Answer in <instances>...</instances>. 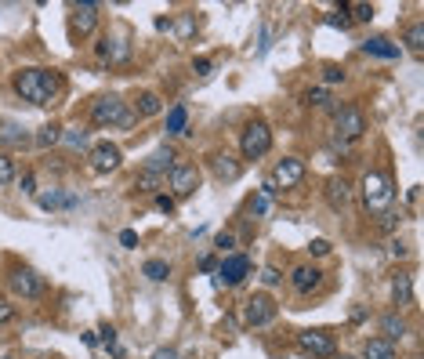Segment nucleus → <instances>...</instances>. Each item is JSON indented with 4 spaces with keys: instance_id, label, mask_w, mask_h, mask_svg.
I'll list each match as a JSON object with an SVG mask.
<instances>
[{
    "instance_id": "obj_1",
    "label": "nucleus",
    "mask_w": 424,
    "mask_h": 359,
    "mask_svg": "<svg viewBox=\"0 0 424 359\" xmlns=\"http://www.w3.org/2000/svg\"><path fill=\"white\" fill-rule=\"evenodd\" d=\"M11 84H15V95L29 106H51L58 98V91H62V76L55 69H37V66L18 69Z\"/></svg>"
},
{
    "instance_id": "obj_2",
    "label": "nucleus",
    "mask_w": 424,
    "mask_h": 359,
    "mask_svg": "<svg viewBox=\"0 0 424 359\" xmlns=\"http://www.w3.org/2000/svg\"><path fill=\"white\" fill-rule=\"evenodd\" d=\"M91 120H95L98 127H134L138 124L134 109H127V102L120 98V95L95 98V106H91Z\"/></svg>"
},
{
    "instance_id": "obj_3",
    "label": "nucleus",
    "mask_w": 424,
    "mask_h": 359,
    "mask_svg": "<svg viewBox=\"0 0 424 359\" xmlns=\"http://www.w3.org/2000/svg\"><path fill=\"white\" fill-rule=\"evenodd\" d=\"M391 196H396V189H391L388 174L370 171L367 178H362V203H367V211H370V215H384V211H388V203H391Z\"/></svg>"
},
{
    "instance_id": "obj_4",
    "label": "nucleus",
    "mask_w": 424,
    "mask_h": 359,
    "mask_svg": "<svg viewBox=\"0 0 424 359\" xmlns=\"http://www.w3.org/2000/svg\"><path fill=\"white\" fill-rule=\"evenodd\" d=\"M268 149H272V131H268V124H261V120L247 124V127H243V138H239V153H243V160H261Z\"/></svg>"
},
{
    "instance_id": "obj_5",
    "label": "nucleus",
    "mask_w": 424,
    "mask_h": 359,
    "mask_svg": "<svg viewBox=\"0 0 424 359\" xmlns=\"http://www.w3.org/2000/svg\"><path fill=\"white\" fill-rule=\"evenodd\" d=\"M334 131L341 142H355L367 131V120H362V113L355 106H341V109H334Z\"/></svg>"
},
{
    "instance_id": "obj_6",
    "label": "nucleus",
    "mask_w": 424,
    "mask_h": 359,
    "mask_svg": "<svg viewBox=\"0 0 424 359\" xmlns=\"http://www.w3.org/2000/svg\"><path fill=\"white\" fill-rule=\"evenodd\" d=\"M297 348L305 355H316V359H330L338 352V341L330 331H301L297 334Z\"/></svg>"
},
{
    "instance_id": "obj_7",
    "label": "nucleus",
    "mask_w": 424,
    "mask_h": 359,
    "mask_svg": "<svg viewBox=\"0 0 424 359\" xmlns=\"http://www.w3.org/2000/svg\"><path fill=\"white\" fill-rule=\"evenodd\" d=\"M276 319V302H272L268 294H254L243 302V323L247 326H268Z\"/></svg>"
},
{
    "instance_id": "obj_8",
    "label": "nucleus",
    "mask_w": 424,
    "mask_h": 359,
    "mask_svg": "<svg viewBox=\"0 0 424 359\" xmlns=\"http://www.w3.org/2000/svg\"><path fill=\"white\" fill-rule=\"evenodd\" d=\"M8 287H11L18 297H29V302H33V297L44 294V276H37L33 268H15V273L8 276Z\"/></svg>"
},
{
    "instance_id": "obj_9",
    "label": "nucleus",
    "mask_w": 424,
    "mask_h": 359,
    "mask_svg": "<svg viewBox=\"0 0 424 359\" xmlns=\"http://www.w3.org/2000/svg\"><path fill=\"white\" fill-rule=\"evenodd\" d=\"M171 189H174L178 200L193 196V193L200 189V167H193V164H178V167L171 171Z\"/></svg>"
},
{
    "instance_id": "obj_10",
    "label": "nucleus",
    "mask_w": 424,
    "mask_h": 359,
    "mask_svg": "<svg viewBox=\"0 0 424 359\" xmlns=\"http://www.w3.org/2000/svg\"><path fill=\"white\" fill-rule=\"evenodd\" d=\"M247 276H251V261L243 254H229L218 265V283H225V287H239Z\"/></svg>"
},
{
    "instance_id": "obj_11",
    "label": "nucleus",
    "mask_w": 424,
    "mask_h": 359,
    "mask_svg": "<svg viewBox=\"0 0 424 359\" xmlns=\"http://www.w3.org/2000/svg\"><path fill=\"white\" fill-rule=\"evenodd\" d=\"M301 178H305V164H301L297 156H287V160H280L276 164V171H272V178H268V182L272 186H283V189H294L297 182H301Z\"/></svg>"
},
{
    "instance_id": "obj_12",
    "label": "nucleus",
    "mask_w": 424,
    "mask_h": 359,
    "mask_svg": "<svg viewBox=\"0 0 424 359\" xmlns=\"http://www.w3.org/2000/svg\"><path fill=\"white\" fill-rule=\"evenodd\" d=\"M120 145H113V142H98L95 149H91V171H98V174H105V171H116L120 167Z\"/></svg>"
},
{
    "instance_id": "obj_13",
    "label": "nucleus",
    "mask_w": 424,
    "mask_h": 359,
    "mask_svg": "<svg viewBox=\"0 0 424 359\" xmlns=\"http://www.w3.org/2000/svg\"><path fill=\"white\" fill-rule=\"evenodd\" d=\"M319 283H323V273H319L316 265H297L294 273H290V287H294L297 294H312Z\"/></svg>"
},
{
    "instance_id": "obj_14",
    "label": "nucleus",
    "mask_w": 424,
    "mask_h": 359,
    "mask_svg": "<svg viewBox=\"0 0 424 359\" xmlns=\"http://www.w3.org/2000/svg\"><path fill=\"white\" fill-rule=\"evenodd\" d=\"M174 160H178V153H174V149H171V145H160L156 153H149V160L142 164V171H153V174L167 178V174H171V171L178 167Z\"/></svg>"
},
{
    "instance_id": "obj_15",
    "label": "nucleus",
    "mask_w": 424,
    "mask_h": 359,
    "mask_svg": "<svg viewBox=\"0 0 424 359\" xmlns=\"http://www.w3.org/2000/svg\"><path fill=\"white\" fill-rule=\"evenodd\" d=\"M98 25V4H73V29L80 37H91Z\"/></svg>"
},
{
    "instance_id": "obj_16",
    "label": "nucleus",
    "mask_w": 424,
    "mask_h": 359,
    "mask_svg": "<svg viewBox=\"0 0 424 359\" xmlns=\"http://www.w3.org/2000/svg\"><path fill=\"white\" fill-rule=\"evenodd\" d=\"M326 203L334 207V211H345L352 203V186L345 178H326Z\"/></svg>"
},
{
    "instance_id": "obj_17",
    "label": "nucleus",
    "mask_w": 424,
    "mask_h": 359,
    "mask_svg": "<svg viewBox=\"0 0 424 359\" xmlns=\"http://www.w3.org/2000/svg\"><path fill=\"white\" fill-rule=\"evenodd\" d=\"M210 167H214L218 182H236V178L243 174V167H239V160H232L229 153H218V156H210Z\"/></svg>"
},
{
    "instance_id": "obj_18",
    "label": "nucleus",
    "mask_w": 424,
    "mask_h": 359,
    "mask_svg": "<svg viewBox=\"0 0 424 359\" xmlns=\"http://www.w3.org/2000/svg\"><path fill=\"white\" fill-rule=\"evenodd\" d=\"M362 359H399V352L384 338H370L367 345H362Z\"/></svg>"
},
{
    "instance_id": "obj_19",
    "label": "nucleus",
    "mask_w": 424,
    "mask_h": 359,
    "mask_svg": "<svg viewBox=\"0 0 424 359\" xmlns=\"http://www.w3.org/2000/svg\"><path fill=\"white\" fill-rule=\"evenodd\" d=\"M362 51L374 55V58H399V55H403L388 37H370V40H362Z\"/></svg>"
},
{
    "instance_id": "obj_20",
    "label": "nucleus",
    "mask_w": 424,
    "mask_h": 359,
    "mask_svg": "<svg viewBox=\"0 0 424 359\" xmlns=\"http://www.w3.org/2000/svg\"><path fill=\"white\" fill-rule=\"evenodd\" d=\"M40 200V207L44 211H69V207H76V196L73 193H44V196H37Z\"/></svg>"
},
{
    "instance_id": "obj_21",
    "label": "nucleus",
    "mask_w": 424,
    "mask_h": 359,
    "mask_svg": "<svg viewBox=\"0 0 424 359\" xmlns=\"http://www.w3.org/2000/svg\"><path fill=\"white\" fill-rule=\"evenodd\" d=\"M381 334H384V341L396 345V341L406 334V319L396 316V312H391V316H381Z\"/></svg>"
},
{
    "instance_id": "obj_22",
    "label": "nucleus",
    "mask_w": 424,
    "mask_h": 359,
    "mask_svg": "<svg viewBox=\"0 0 424 359\" xmlns=\"http://www.w3.org/2000/svg\"><path fill=\"white\" fill-rule=\"evenodd\" d=\"M160 109H164V98L153 95V91H145V95L134 102V116H156Z\"/></svg>"
},
{
    "instance_id": "obj_23",
    "label": "nucleus",
    "mask_w": 424,
    "mask_h": 359,
    "mask_svg": "<svg viewBox=\"0 0 424 359\" xmlns=\"http://www.w3.org/2000/svg\"><path fill=\"white\" fill-rule=\"evenodd\" d=\"M185 124H189V109L185 106H174L167 113V135H185Z\"/></svg>"
},
{
    "instance_id": "obj_24",
    "label": "nucleus",
    "mask_w": 424,
    "mask_h": 359,
    "mask_svg": "<svg viewBox=\"0 0 424 359\" xmlns=\"http://www.w3.org/2000/svg\"><path fill=\"white\" fill-rule=\"evenodd\" d=\"M142 273H145L149 280H153V283H164V280L171 276V265H167V261H160V258H149Z\"/></svg>"
},
{
    "instance_id": "obj_25",
    "label": "nucleus",
    "mask_w": 424,
    "mask_h": 359,
    "mask_svg": "<svg viewBox=\"0 0 424 359\" xmlns=\"http://www.w3.org/2000/svg\"><path fill=\"white\" fill-rule=\"evenodd\" d=\"M272 193H276V186H272V182H265L261 186V193L254 196V203H251V211L261 218V215H268V207H272Z\"/></svg>"
},
{
    "instance_id": "obj_26",
    "label": "nucleus",
    "mask_w": 424,
    "mask_h": 359,
    "mask_svg": "<svg viewBox=\"0 0 424 359\" xmlns=\"http://www.w3.org/2000/svg\"><path fill=\"white\" fill-rule=\"evenodd\" d=\"M160 186H164V178L153 174V171H138V178H134V189L138 193H156Z\"/></svg>"
},
{
    "instance_id": "obj_27",
    "label": "nucleus",
    "mask_w": 424,
    "mask_h": 359,
    "mask_svg": "<svg viewBox=\"0 0 424 359\" xmlns=\"http://www.w3.org/2000/svg\"><path fill=\"white\" fill-rule=\"evenodd\" d=\"M0 142H4V145H25L29 135L22 127H15V124H4V127H0Z\"/></svg>"
},
{
    "instance_id": "obj_28",
    "label": "nucleus",
    "mask_w": 424,
    "mask_h": 359,
    "mask_svg": "<svg viewBox=\"0 0 424 359\" xmlns=\"http://www.w3.org/2000/svg\"><path fill=\"white\" fill-rule=\"evenodd\" d=\"M406 47H410L413 55L424 51V25H420V22H413V25L406 29Z\"/></svg>"
},
{
    "instance_id": "obj_29",
    "label": "nucleus",
    "mask_w": 424,
    "mask_h": 359,
    "mask_svg": "<svg viewBox=\"0 0 424 359\" xmlns=\"http://www.w3.org/2000/svg\"><path fill=\"white\" fill-rule=\"evenodd\" d=\"M410 276H399L396 283H391V297H396V305H410Z\"/></svg>"
},
{
    "instance_id": "obj_30",
    "label": "nucleus",
    "mask_w": 424,
    "mask_h": 359,
    "mask_svg": "<svg viewBox=\"0 0 424 359\" xmlns=\"http://www.w3.org/2000/svg\"><path fill=\"white\" fill-rule=\"evenodd\" d=\"M33 142H37L40 149H47V145H58V142H62V131H58V127H40Z\"/></svg>"
},
{
    "instance_id": "obj_31",
    "label": "nucleus",
    "mask_w": 424,
    "mask_h": 359,
    "mask_svg": "<svg viewBox=\"0 0 424 359\" xmlns=\"http://www.w3.org/2000/svg\"><path fill=\"white\" fill-rule=\"evenodd\" d=\"M15 182V160L0 153V186H11Z\"/></svg>"
},
{
    "instance_id": "obj_32",
    "label": "nucleus",
    "mask_w": 424,
    "mask_h": 359,
    "mask_svg": "<svg viewBox=\"0 0 424 359\" xmlns=\"http://www.w3.org/2000/svg\"><path fill=\"white\" fill-rule=\"evenodd\" d=\"M62 142H66L69 149H84V145H87V131L73 127V131H66V135H62Z\"/></svg>"
},
{
    "instance_id": "obj_33",
    "label": "nucleus",
    "mask_w": 424,
    "mask_h": 359,
    "mask_svg": "<svg viewBox=\"0 0 424 359\" xmlns=\"http://www.w3.org/2000/svg\"><path fill=\"white\" fill-rule=\"evenodd\" d=\"M348 11H352V22H370V18H374V8H370V4H352Z\"/></svg>"
},
{
    "instance_id": "obj_34",
    "label": "nucleus",
    "mask_w": 424,
    "mask_h": 359,
    "mask_svg": "<svg viewBox=\"0 0 424 359\" xmlns=\"http://www.w3.org/2000/svg\"><path fill=\"white\" fill-rule=\"evenodd\" d=\"M326 22H330V25H338V29H348V25H352V18H348V8H341V11H330V15H326Z\"/></svg>"
},
{
    "instance_id": "obj_35",
    "label": "nucleus",
    "mask_w": 424,
    "mask_h": 359,
    "mask_svg": "<svg viewBox=\"0 0 424 359\" xmlns=\"http://www.w3.org/2000/svg\"><path fill=\"white\" fill-rule=\"evenodd\" d=\"M95 55L102 58V62H113V40H109V37H102V40L95 44Z\"/></svg>"
},
{
    "instance_id": "obj_36",
    "label": "nucleus",
    "mask_w": 424,
    "mask_h": 359,
    "mask_svg": "<svg viewBox=\"0 0 424 359\" xmlns=\"http://www.w3.org/2000/svg\"><path fill=\"white\" fill-rule=\"evenodd\" d=\"M280 280H283V276H280V268H272V265L261 268V283H265V287H276Z\"/></svg>"
},
{
    "instance_id": "obj_37",
    "label": "nucleus",
    "mask_w": 424,
    "mask_h": 359,
    "mask_svg": "<svg viewBox=\"0 0 424 359\" xmlns=\"http://www.w3.org/2000/svg\"><path fill=\"white\" fill-rule=\"evenodd\" d=\"M309 102L319 106V109H326V106H330V95L323 91V87H316V91H309Z\"/></svg>"
},
{
    "instance_id": "obj_38",
    "label": "nucleus",
    "mask_w": 424,
    "mask_h": 359,
    "mask_svg": "<svg viewBox=\"0 0 424 359\" xmlns=\"http://www.w3.org/2000/svg\"><path fill=\"white\" fill-rule=\"evenodd\" d=\"M323 80H326V84H338V80H345V69H341V66H326V69H323Z\"/></svg>"
},
{
    "instance_id": "obj_39",
    "label": "nucleus",
    "mask_w": 424,
    "mask_h": 359,
    "mask_svg": "<svg viewBox=\"0 0 424 359\" xmlns=\"http://www.w3.org/2000/svg\"><path fill=\"white\" fill-rule=\"evenodd\" d=\"M309 251H312L316 258H323V254H330V239H312V244H309Z\"/></svg>"
},
{
    "instance_id": "obj_40",
    "label": "nucleus",
    "mask_w": 424,
    "mask_h": 359,
    "mask_svg": "<svg viewBox=\"0 0 424 359\" xmlns=\"http://www.w3.org/2000/svg\"><path fill=\"white\" fill-rule=\"evenodd\" d=\"M193 69H196L200 76H210V69H214V62H210V58H196V62H193Z\"/></svg>"
},
{
    "instance_id": "obj_41",
    "label": "nucleus",
    "mask_w": 424,
    "mask_h": 359,
    "mask_svg": "<svg viewBox=\"0 0 424 359\" xmlns=\"http://www.w3.org/2000/svg\"><path fill=\"white\" fill-rule=\"evenodd\" d=\"M15 319V305H8L4 297H0V323H11Z\"/></svg>"
},
{
    "instance_id": "obj_42",
    "label": "nucleus",
    "mask_w": 424,
    "mask_h": 359,
    "mask_svg": "<svg viewBox=\"0 0 424 359\" xmlns=\"http://www.w3.org/2000/svg\"><path fill=\"white\" fill-rule=\"evenodd\" d=\"M120 244H124V247H134V244H138V236L127 229V232H120Z\"/></svg>"
},
{
    "instance_id": "obj_43",
    "label": "nucleus",
    "mask_w": 424,
    "mask_h": 359,
    "mask_svg": "<svg viewBox=\"0 0 424 359\" xmlns=\"http://www.w3.org/2000/svg\"><path fill=\"white\" fill-rule=\"evenodd\" d=\"M214 244H218V247H222V251H229V247H232V244H236V239H232V236H229V232H222V236H218V239H214Z\"/></svg>"
},
{
    "instance_id": "obj_44",
    "label": "nucleus",
    "mask_w": 424,
    "mask_h": 359,
    "mask_svg": "<svg viewBox=\"0 0 424 359\" xmlns=\"http://www.w3.org/2000/svg\"><path fill=\"white\" fill-rule=\"evenodd\" d=\"M153 359H178V352H174V348H156Z\"/></svg>"
},
{
    "instance_id": "obj_45",
    "label": "nucleus",
    "mask_w": 424,
    "mask_h": 359,
    "mask_svg": "<svg viewBox=\"0 0 424 359\" xmlns=\"http://www.w3.org/2000/svg\"><path fill=\"white\" fill-rule=\"evenodd\" d=\"M156 207H160V211H174V200L171 196H156Z\"/></svg>"
},
{
    "instance_id": "obj_46",
    "label": "nucleus",
    "mask_w": 424,
    "mask_h": 359,
    "mask_svg": "<svg viewBox=\"0 0 424 359\" xmlns=\"http://www.w3.org/2000/svg\"><path fill=\"white\" fill-rule=\"evenodd\" d=\"M200 268H203V273H214L218 261H214V258H203V261H200Z\"/></svg>"
},
{
    "instance_id": "obj_47",
    "label": "nucleus",
    "mask_w": 424,
    "mask_h": 359,
    "mask_svg": "<svg viewBox=\"0 0 424 359\" xmlns=\"http://www.w3.org/2000/svg\"><path fill=\"white\" fill-rule=\"evenodd\" d=\"M33 186H37V182H33V174H25V178H22V189H25V193H37Z\"/></svg>"
},
{
    "instance_id": "obj_48",
    "label": "nucleus",
    "mask_w": 424,
    "mask_h": 359,
    "mask_svg": "<svg viewBox=\"0 0 424 359\" xmlns=\"http://www.w3.org/2000/svg\"><path fill=\"white\" fill-rule=\"evenodd\" d=\"M189 359H196V355H189Z\"/></svg>"
}]
</instances>
